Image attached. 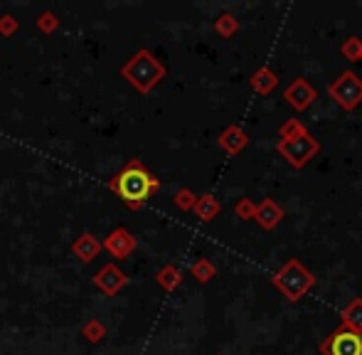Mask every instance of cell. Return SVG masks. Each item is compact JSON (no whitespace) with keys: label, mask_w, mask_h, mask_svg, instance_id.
Segmentation results:
<instances>
[{"label":"cell","mask_w":362,"mask_h":355,"mask_svg":"<svg viewBox=\"0 0 362 355\" xmlns=\"http://www.w3.org/2000/svg\"><path fill=\"white\" fill-rule=\"evenodd\" d=\"M328 355H362V336L355 328H340L330 338Z\"/></svg>","instance_id":"obj_2"},{"label":"cell","mask_w":362,"mask_h":355,"mask_svg":"<svg viewBox=\"0 0 362 355\" xmlns=\"http://www.w3.org/2000/svg\"><path fill=\"white\" fill-rule=\"evenodd\" d=\"M116 190L124 200L129 202H144L153 190H156V180L146 173L141 165H131L116 180Z\"/></svg>","instance_id":"obj_1"}]
</instances>
